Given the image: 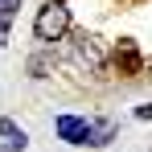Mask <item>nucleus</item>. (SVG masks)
Segmentation results:
<instances>
[{"instance_id": "f257e3e1", "label": "nucleus", "mask_w": 152, "mask_h": 152, "mask_svg": "<svg viewBox=\"0 0 152 152\" xmlns=\"http://www.w3.org/2000/svg\"><path fill=\"white\" fill-rule=\"evenodd\" d=\"M66 29H70V8H66V4H58V0H45V4L37 8L33 37H37V41H58Z\"/></svg>"}, {"instance_id": "f03ea898", "label": "nucleus", "mask_w": 152, "mask_h": 152, "mask_svg": "<svg viewBox=\"0 0 152 152\" xmlns=\"http://www.w3.org/2000/svg\"><path fill=\"white\" fill-rule=\"evenodd\" d=\"M115 70L124 78H136L144 70V62H140V50H136V41L132 37H119V45H115Z\"/></svg>"}, {"instance_id": "7ed1b4c3", "label": "nucleus", "mask_w": 152, "mask_h": 152, "mask_svg": "<svg viewBox=\"0 0 152 152\" xmlns=\"http://www.w3.org/2000/svg\"><path fill=\"white\" fill-rule=\"evenodd\" d=\"M58 136L66 140V144H86L91 140V119H82V115H58Z\"/></svg>"}, {"instance_id": "20e7f679", "label": "nucleus", "mask_w": 152, "mask_h": 152, "mask_svg": "<svg viewBox=\"0 0 152 152\" xmlns=\"http://www.w3.org/2000/svg\"><path fill=\"white\" fill-rule=\"evenodd\" d=\"M25 144H29V136L21 127L12 119H0V152H25Z\"/></svg>"}, {"instance_id": "39448f33", "label": "nucleus", "mask_w": 152, "mask_h": 152, "mask_svg": "<svg viewBox=\"0 0 152 152\" xmlns=\"http://www.w3.org/2000/svg\"><path fill=\"white\" fill-rule=\"evenodd\" d=\"M17 8H21V0H0V45H8V29H12Z\"/></svg>"}, {"instance_id": "423d86ee", "label": "nucleus", "mask_w": 152, "mask_h": 152, "mask_svg": "<svg viewBox=\"0 0 152 152\" xmlns=\"http://www.w3.org/2000/svg\"><path fill=\"white\" fill-rule=\"evenodd\" d=\"M111 136H115V119H103V124H91V140H86V144H91V148H103Z\"/></svg>"}, {"instance_id": "0eeeda50", "label": "nucleus", "mask_w": 152, "mask_h": 152, "mask_svg": "<svg viewBox=\"0 0 152 152\" xmlns=\"http://www.w3.org/2000/svg\"><path fill=\"white\" fill-rule=\"evenodd\" d=\"M136 115H140V119H152V103H140V107H136Z\"/></svg>"}, {"instance_id": "6e6552de", "label": "nucleus", "mask_w": 152, "mask_h": 152, "mask_svg": "<svg viewBox=\"0 0 152 152\" xmlns=\"http://www.w3.org/2000/svg\"><path fill=\"white\" fill-rule=\"evenodd\" d=\"M58 4H66V0H58Z\"/></svg>"}, {"instance_id": "1a4fd4ad", "label": "nucleus", "mask_w": 152, "mask_h": 152, "mask_svg": "<svg viewBox=\"0 0 152 152\" xmlns=\"http://www.w3.org/2000/svg\"><path fill=\"white\" fill-rule=\"evenodd\" d=\"M148 74H152V66H148Z\"/></svg>"}]
</instances>
